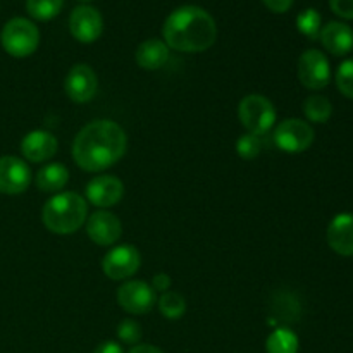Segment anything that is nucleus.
I'll return each mask as SVG.
<instances>
[{
  "instance_id": "f257e3e1",
  "label": "nucleus",
  "mask_w": 353,
  "mask_h": 353,
  "mask_svg": "<svg viewBox=\"0 0 353 353\" xmlns=\"http://www.w3.org/2000/svg\"><path fill=\"white\" fill-rule=\"evenodd\" d=\"M126 131L109 119H97L86 124L74 138L72 159L86 172L109 169L126 154Z\"/></svg>"
},
{
  "instance_id": "f03ea898",
  "label": "nucleus",
  "mask_w": 353,
  "mask_h": 353,
  "mask_svg": "<svg viewBox=\"0 0 353 353\" xmlns=\"http://www.w3.org/2000/svg\"><path fill=\"white\" fill-rule=\"evenodd\" d=\"M164 41L178 52L209 50L217 40V24L207 10L196 6H183L172 10L162 26Z\"/></svg>"
},
{
  "instance_id": "7ed1b4c3",
  "label": "nucleus",
  "mask_w": 353,
  "mask_h": 353,
  "mask_svg": "<svg viewBox=\"0 0 353 353\" xmlns=\"http://www.w3.org/2000/svg\"><path fill=\"white\" fill-rule=\"evenodd\" d=\"M88 217V203L81 195L72 192L54 195L43 205L41 219L45 228L55 234H72Z\"/></svg>"
},
{
  "instance_id": "20e7f679",
  "label": "nucleus",
  "mask_w": 353,
  "mask_h": 353,
  "mask_svg": "<svg viewBox=\"0 0 353 353\" xmlns=\"http://www.w3.org/2000/svg\"><path fill=\"white\" fill-rule=\"evenodd\" d=\"M0 41H2L3 50L12 57H30L40 43V31L30 19L14 17L3 26Z\"/></svg>"
},
{
  "instance_id": "39448f33",
  "label": "nucleus",
  "mask_w": 353,
  "mask_h": 353,
  "mask_svg": "<svg viewBox=\"0 0 353 353\" xmlns=\"http://www.w3.org/2000/svg\"><path fill=\"white\" fill-rule=\"evenodd\" d=\"M238 117L247 133L262 134L269 133L276 123V109L269 99L264 95H257L252 93L241 99L240 105H238Z\"/></svg>"
},
{
  "instance_id": "423d86ee",
  "label": "nucleus",
  "mask_w": 353,
  "mask_h": 353,
  "mask_svg": "<svg viewBox=\"0 0 353 353\" xmlns=\"http://www.w3.org/2000/svg\"><path fill=\"white\" fill-rule=\"evenodd\" d=\"M272 137L279 150L286 154H300V152L309 150L316 134H314L312 126L305 121L286 119L276 126Z\"/></svg>"
},
{
  "instance_id": "0eeeda50",
  "label": "nucleus",
  "mask_w": 353,
  "mask_h": 353,
  "mask_svg": "<svg viewBox=\"0 0 353 353\" xmlns=\"http://www.w3.org/2000/svg\"><path fill=\"white\" fill-rule=\"evenodd\" d=\"M299 79L309 90L326 88L331 79V68L326 55L316 48L303 52L299 59Z\"/></svg>"
},
{
  "instance_id": "6e6552de",
  "label": "nucleus",
  "mask_w": 353,
  "mask_h": 353,
  "mask_svg": "<svg viewBox=\"0 0 353 353\" xmlns=\"http://www.w3.org/2000/svg\"><path fill=\"white\" fill-rule=\"evenodd\" d=\"M140 252L133 245H119L107 252L102 261L103 274L114 281H123L131 278L140 269Z\"/></svg>"
},
{
  "instance_id": "1a4fd4ad",
  "label": "nucleus",
  "mask_w": 353,
  "mask_h": 353,
  "mask_svg": "<svg viewBox=\"0 0 353 353\" xmlns=\"http://www.w3.org/2000/svg\"><path fill=\"white\" fill-rule=\"evenodd\" d=\"M117 303L126 310L128 314L141 316L154 309L157 303L155 290L145 281H128L121 285L117 290Z\"/></svg>"
},
{
  "instance_id": "9d476101",
  "label": "nucleus",
  "mask_w": 353,
  "mask_h": 353,
  "mask_svg": "<svg viewBox=\"0 0 353 353\" xmlns=\"http://www.w3.org/2000/svg\"><path fill=\"white\" fill-rule=\"evenodd\" d=\"M99 79L88 64H76L69 69L64 79L65 95L76 103H86L97 95Z\"/></svg>"
},
{
  "instance_id": "9b49d317",
  "label": "nucleus",
  "mask_w": 353,
  "mask_h": 353,
  "mask_svg": "<svg viewBox=\"0 0 353 353\" xmlns=\"http://www.w3.org/2000/svg\"><path fill=\"white\" fill-rule=\"evenodd\" d=\"M69 30L81 43H93L103 31L102 14L92 6H78L69 17Z\"/></svg>"
},
{
  "instance_id": "f8f14e48",
  "label": "nucleus",
  "mask_w": 353,
  "mask_h": 353,
  "mask_svg": "<svg viewBox=\"0 0 353 353\" xmlns=\"http://www.w3.org/2000/svg\"><path fill=\"white\" fill-rule=\"evenodd\" d=\"M31 183V171L23 159L14 155L0 157V193L19 195L26 192Z\"/></svg>"
},
{
  "instance_id": "ddd939ff",
  "label": "nucleus",
  "mask_w": 353,
  "mask_h": 353,
  "mask_svg": "<svg viewBox=\"0 0 353 353\" xmlns=\"http://www.w3.org/2000/svg\"><path fill=\"white\" fill-rule=\"evenodd\" d=\"M86 233L93 243L100 247H110L123 234V224L109 210H97L86 219Z\"/></svg>"
},
{
  "instance_id": "4468645a",
  "label": "nucleus",
  "mask_w": 353,
  "mask_h": 353,
  "mask_svg": "<svg viewBox=\"0 0 353 353\" xmlns=\"http://www.w3.org/2000/svg\"><path fill=\"white\" fill-rule=\"evenodd\" d=\"M86 200L100 209L112 207L123 199L124 185L116 176H97L86 185Z\"/></svg>"
},
{
  "instance_id": "2eb2a0df",
  "label": "nucleus",
  "mask_w": 353,
  "mask_h": 353,
  "mask_svg": "<svg viewBox=\"0 0 353 353\" xmlns=\"http://www.w3.org/2000/svg\"><path fill=\"white\" fill-rule=\"evenodd\" d=\"M57 138L43 130H34L28 133L21 141V154L30 162H45L57 154Z\"/></svg>"
},
{
  "instance_id": "dca6fc26",
  "label": "nucleus",
  "mask_w": 353,
  "mask_h": 353,
  "mask_svg": "<svg viewBox=\"0 0 353 353\" xmlns=\"http://www.w3.org/2000/svg\"><path fill=\"white\" fill-rule=\"evenodd\" d=\"M327 245L331 250L343 257L353 255V214L343 212L333 217V221L327 226Z\"/></svg>"
},
{
  "instance_id": "f3484780",
  "label": "nucleus",
  "mask_w": 353,
  "mask_h": 353,
  "mask_svg": "<svg viewBox=\"0 0 353 353\" xmlns=\"http://www.w3.org/2000/svg\"><path fill=\"white\" fill-rule=\"evenodd\" d=\"M324 48L333 55H345L353 48V31L348 24L331 21L321 30L319 34Z\"/></svg>"
},
{
  "instance_id": "a211bd4d",
  "label": "nucleus",
  "mask_w": 353,
  "mask_h": 353,
  "mask_svg": "<svg viewBox=\"0 0 353 353\" xmlns=\"http://www.w3.org/2000/svg\"><path fill=\"white\" fill-rule=\"evenodd\" d=\"M137 64L145 71H157V69L164 68L165 62L169 61V47L165 41L152 38V40H145L137 48Z\"/></svg>"
},
{
  "instance_id": "6ab92c4d",
  "label": "nucleus",
  "mask_w": 353,
  "mask_h": 353,
  "mask_svg": "<svg viewBox=\"0 0 353 353\" xmlns=\"http://www.w3.org/2000/svg\"><path fill=\"white\" fill-rule=\"evenodd\" d=\"M69 179V171L59 162H54V164H47L37 172V178H34V183H37L38 190L45 193L59 192L65 186Z\"/></svg>"
},
{
  "instance_id": "aec40b11",
  "label": "nucleus",
  "mask_w": 353,
  "mask_h": 353,
  "mask_svg": "<svg viewBox=\"0 0 353 353\" xmlns=\"http://www.w3.org/2000/svg\"><path fill=\"white\" fill-rule=\"evenodd\" d=\"M299 336L288 327H278L272 331L265 343L268 353H299Z\"/></svg>"
},
{
  "instance_id": "412c9836",
  "label": "nucleus",
  "mask_w": 353,
  "mask_h": 353,
  "mask_svg": "<svg viewBox=\"0 0 353 353\" xmlns=\"http://www.w3.org/2000/svg\"><path fill=\"white\" fill-rule=\"evenodd\" d=\"M303 114L310 123L324 124L333 116V105L330 100L323 95H310L303 102Z\"/></svg>"
},
{
  "instance_id": "4be33fe9",
  "label": "nucleus",
  "mask_w": 353,
  "mask_h": 353,
  "mask_svg": "<svg viewBox=\"0 0 353 353\" xmlns=\"http://www.w3.org/2000/svg\"><path fill=\"white\" fill-rule=\"evenodd\" d=\"M157 303L162 316L169 321L181 319L186 312V300L176 292L162 293V296L157 300Z\"/></svg>"
},
{
  "instance_id": "5701e85b",
  "label": "nucleus",
  "mask_w": 353,
  "mask_h": 353,
  "mask_svg": "<svg viewBox=\"0 0 353 353\" xmlns=\"http://www.w3.org/2000/svg\"><path fill=\"white\" fill-rule=\"evenodd\" d=\"M64 0H26V9L33 19L50 21L62 10Z\"/></svg>"
},
{
  "instance_id": "b1692460",
  "label": "nucleus",
  "mask_w": 353,
  "mask_h": 353,
  "mask_svg": "<svg viewBox=\"0 0 353 353\" xmlns=\"http://www.w3.org/2000/svg\"><path fill=\"white\" fill-rule=\"evenodd\" d=\"M321 23H323V19H321V14L316 9H305L296 17V28L309 40H319L321 30H323Z\"/></svg>"
},
{
  "instance_id": "393cba45",
  "label": "nucleus",
  "mask_w": 353,
  "mask_h": 353,
  "mask_svg": "<svg viewBox=\"0 0 353 353\" xmlns=\"http://www.w3.org/2000/svg\"><path fill=\"white\" fill-rule=\"evenodd\" d=\"M236 152L243 161H252L262 152V140L261 137L252 133H245L238 138Z\"/></svg>"
},
{
  "instance_id": "a878e982",
  "label": "nucleus",
  "mask_w": 353,
  "mask_h": 353,
  "mask_svg": "<svg viewBox=\"0 0 353 353\" xmlns=\"http://www.w3.org/2000/svg\"><path fill=\"white\" fill-rule=\"evenodd\" d=\"M336 86L347 99H353V59L345 61L336 71Z\"/></svg>"
},
{
  "instance_id": "bb28decb",
  "label": "nucleus",
  "mask_w": 353,
  "mask_h": 353,
  "mask_svg": "<svg viewBox=\"0 0 353 353\" xmlns=\"http://www.w3.org/2000/svg\"><path fill=\"white\" fill-rule=\"evenodd\" d=\"M117 338L126 345H138L141 340V326L134 319L121 321L117 326Z\"/></svg>"
},
{
  "instance_id": "cd10ccee",
  "label": "nucleus",
  "mask_w": 353,
  "mask_h": 353,
  "mask_svg": "<svg viewBox=\"0 0 353 353\" xmlns=\"http://www.w3.org/2000/svg\"><path fill=\"white\" fill-rule=\"evenodd\" d=\"M331 10L343 19H353V0H330Z\"/></svg>"
},
{
  "instance_id": "c85d7f7f",
  "label": "nucleus",
  "mask_w": 353,
  "mask_h": 353,
  "mask_svg": "<svg viewBox=\"0 0 353 353\" xmlns=\"http://www.w3.org/2000/svg\"><path fill=\"white\" fill-rule=\"evenodd\" d=\"M171 276L165 274V272H159V274L154 276V279H152V288L155 290V292H169V288H171Z\"/></svg>"
},
{
  "instance_id": "c756f323",
  "label": "nucleus",
  "mask_w": 353,
  "mask_h": 353,
  "mask_svg": "<svg viewBox=\"0 0 353 353\" xmlns=\"http://www.w3.org/2000/svg\"><path fill=\"white\" fill-rule=\"evenodd\" d=\"M262 2H264V6L268 7L269 10H272V12L276 14L286 12V10L292 9L293 6V0H262Z\"/></svg>"
},
{
  "instance_id": "7c9ffc66",
  "label": "nucleus",
  "mask_w": 353,
  "mask_h": 353,
  "mask_svg": "<svg viewBox=\"0 0 353 353\" xmlns=\"http://www.w3.org/2000/svg\"><path fill=\"white\" fill-rule=\"evenodd\" d=\"M93 353H124L123 348H121L119 343L116 341H103L99 347L93 350Z\"/></svg>"
},
{
  "instance_id": "2f4dec72",
  "label": "nucleus",
  "mask_w": 353,
  "mask_h": 353,
  "mask_svg": "<svg viewBox=\"0 0 353 353\" xmlns=\"http://www.w3.org/2000/svg\"><path fill=\"white\" fill-rule=\"evenodd\" d=\"M130 353H164L161 348L154 347V345H134Z\"/></svg>"
},
{
  "instance_id": "473e14b6",
  "label": "nucleus",
  "mask_w": 353,
  "mask_h": 353,
  "mask_svg": "<svg viewBox=\"0 0 353 353\" xmlns=\"http://www.w3.org/2000/svg\"><path fill=\"white\" fill-rule=\"evenodd\" d=\"M81 2H90V0H81Z\"/></svg>"
}]
</instances>
